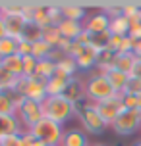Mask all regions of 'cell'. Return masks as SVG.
<instances>
[{
	"instance_id": "obj_1",
	"label": "cell",
	"mask_w": 141,
	"mask_h": 146,
	"mask_svg": "<svg viewBox=\"0 0 141 146\" xmlns=\"http://www.w3.org/2000/svg\"><path fill=\"white\" fill-rule=\"evenodd\" d=\"M85 90H87V100L93 104H99V102H104V100H110V98L120 96L112 88V85L108 83L106 75L97 71V69L89 75V79L85 81Z\"/></svg>"
},
{
	"instance_id": "obj_2",
	"label": "cell",
	"mask_w": 141,
	"mask_h": 146,
	"mask_svg": "<svg viewBox=\"0 0 141 146\" xmlns=\"http://www.w3.org/2000/svg\"><path fill=\"white\" fill-rule=\"evenodd\" d=\"M43 110H45L46 119H50L62 127L75 115V104L66 100L64 96H48L43 102Z\"/></svg>"
},
{
	"instance_id": "obj_3",
	"label": "cell",
	"mask_w": 141,
	"mask_h": 146,
	"mask_svg": "<svg viewBox=\"0 0 141 146\" xmlns=\"http://www.w3.org/2000/svg\"><path fill=\"white\" fill-rule=\"evenodd\" d=\"M75 115L79 119L83 131L89 133V135H103L104 129L108 127L103 121V117L99 115L95 104L89 102V100H83V102L75 104Z\"/></svg>"
},
{
	"instance_id": "obj_4",
	"label": "cell",
	"mask_w": 141,
	"mask_h": 146,
	"mask_svg": "<svg viewBox=\"0 0 141 146\" xmlns=\"http://www.w3.org/2000/svg\"><path fill=\"white\" fill-rule=\"evenodd\" d=\"M14 94L43 104L48 98V94H46V79H43L37 73L33 77H19L17 83H15Z\"/></svg>"
},
{
	"instance_id": "obj_5",
	"label": "cell",
	"mask_w": 141,
	"mask_h": 146,
	"mask_svg": "<svg viewBox=\"0 0 141 146\" xmlns=\"http://www.w3.org/2000/svg\"><path fill=\"white\" fill-rule=\"evenodd\" d=\"M15 117L19 119L23 131H31L41 119H45L43 104L35 102V100H29V98H23V96H17V111H15Z\"/></svg>"
},
{
	"instance_id": "obj_6",
	"label": "cell",
	"mask_w": 141,
	"mask_h": 146,
	"mask_svg": "<svg viewBox=\"0 0 141 146\" xmlns=\"http://www.w3.org/2000/svg\"><path fill=\"white\" fill-rule=\"evenodd\" d=\"M64 127L58 123H54V121H50V119H41L33 129H31V133L35 135V139L43 140L46 146H60V142H62V137H64Z\"/></svg>"
},
{
	"instance_id": "obj_7",
	"label": "cell",
	"mask_w": 141,
	"mask_h": 146,
	"mask_svg": "<svg viewBox=\"0 0 141 146\" xmlns=\"http://www.w3.org/2000/svg\"><path fill=\"white\" fill-rule=\"evenodd\" d=\"M110 129L120 137L134 135L141 129V110H124L118 115V119L110 125Z\"/></svg>"
},
{
	"instance_id": "obj_8",
	"label": "cell",
	"mask_w": 141,
	"mask_h": 146,
	"mask_svg": "<svg viewBox=\"0 0 141 146\" xmlns=\"http://www.w3.org/2000/svg\"><path fill=\"white\" fill-rule=\"evenodd\" d=\"M2 21L6 27V36L21 40L23 31L27 27V19L21 15V12H2Z\"/></svg>"
},
{
	"instance_id": "obj_9",
	"label": "cell",
	"mask_w": 141,
	"mask_h": 146,
	"mask_svg": "<svg viewBox=\"0 0 141 146\" xmlns=\"http://www.w3.org/2000/svg\"><path fill=\"white\" fill-rule=\"evenodd\" d=\"M97 111H99V115L103 117V121L108 127H110L116 119H118V115L124 111V102H122V94L116 96V98H110V100H104V102H99L95 104Z\"/></svg>"
},
{
	"instance_id": "obj_10",
	"label": "cell",
	"mask_w": 141,
	"mask_h": 146,
	"mask_svg": "<svg viewBox=\"0 0 141 146\" xmlns=\"http://www.w3.org/2000/svg\"><path fill=\"white\" fill-rule=\"evenodd\" d=\"M110 21L112 19L106 15V12L101 10V12H93V14L87 15V19L83 21V27L91 35H99V33H106L110 29Z\"/></svg>"
},
{
	"instance_id": "obj_11",
	"label": "cell",
	"mask_w": 141,
	"mask_h": 146,
	"mask_svg": "<svg viewBox=\"0 0 141 146\" xmlns=\"http://www.w3.org/2000/svg\"><path fill=\"white\" fill-rule=\"evenodd\" d=\"M64 98L70 100L72 104H79L83 100H87V90H85V81L81 77H72V79L68 81V87L64 90Z\"/></svg>"
},
{
	"instance_id": "obj_12",
	"label": "cell",
	"mask_w": 141,
	"mask_h": 146,
	"mask_svg": "<svg viewBox=\"0 0 141 146\" xmlns=\"http://www.w3.org/2000/svg\"><path fill=\"white\" fill-rule=\"evenodd\" d=\"M60 146H91L89 139H87V133L83 129H66L64 131V137H62V142Z\"/></svg>"
},
{
	"instance_id": "obj_13",
	"label": "cell",
	"mask_w": 141,
	"mask_h": 146,
	"mask_svg": "<svg viewBox=\"0 0 141 146\" xmlns=\"http://www.w3.org/2000/svg\"><path fill=\"white\" fill-rule=\"evenodd\" d=\"M72 79V77H66L64 73H54L50 79L46 81V94L48 96H62L64 94V90L68 87V81Z\"/></svg>"
},
{
	"instance_id": "obj_14",
	"label": "cell",
	"mask_w": 141,
	"mask_h": 146,
	"mask_svg": "<svg viewBox=\"0 0 141 146\" xmlns=\"http://www.w3.org/2000/svg\"><path fill=\"white\" fill-rule=\"evenodd\" d=\"M17 111V96L14 92L0 90V117H12Z\"/></svg>"
},
{
	"instance_id": "obj_15",
	"label": "cell",
	"mask_w": 141,
	"mask_h": 146,
	"mask_svg": "<svg viewBox=\"0 0 141 146\" xmlns=\"http://www.w3.org/2000/svg\"><path fill=\"white\" fill-rule=\"evenodd\" d=\"M58 31H60V35H62V38L77 40V36L85 31V27H83V23L70 21V19H62V21L58 23Z\"/></svg>"
},
{
	"instance_id": "obj_16",
	"label": "cell",
	"mask_w": 141,
	"mask_h": 146,
	"mask_svg": "<svg viewBox=\"0 0 141 146\" xmlns=\"http://www.w3.org/2000/svg\"><path fill=\"white\" fill-rule=\"evenodd\" d=\"M97 58H99V50L97 48H93V46H85V52H83L81 58H77L75 62H77V67H79V71H95L97 67Z\"/></svg>"
},
{
	"instance_id": "obj_17",
	"label": "cell",
	"mask_w": 141,
	"mask_h": 146,
	"mask_svg": "<svg viewBox=\"0 0 141 146\" xmlns=\"http://www.w3.org/2000/svg\"><path fill=\"white\" fill-rule=\"evenodd\" d=\"M62 10V17L64 19H70V21H77V23H83L87 19V10L79 4H64L60 6Z\"/></svg>"
},
{
	"instance_id": "obj_18",
	"label": "cell",
	"mask_w": 141,
	"mask_h": 146,
	"mask_svg": "<svg viewBox=\"0 0 141 146\" xmlns=\"http://www.w3.org/2000/svg\"><path fill=\"white\" fill-rule=\"evenodd\" d=\"M33 23L39 25L41 29H45L52 23V15H50V4H35V12H33Z\"/></svg>"
},
{
	"instance_id": "obj_19",
	"label": "cell",
	"mask_w": 141,
	"mask_h": 146,
	"mask_svg": "<svg viewBox=\"0 0 141 146\" xmlns=\"http://www.w3.org/2000/svg\"><path fill=\"white\" fill-rule=\"evenodd\" d=\"M135 64H137V56L134 52H130V54H116V58H114V69L126 73V75H132Z\"/></svg>"
},
{
	"instance_id": "obj_20",
	"label": "cell",
	"mask_w": 141,
	"mask_h": 146,
	"mask_svg": "<svg viewBox=\"0 0 141 146\" xmlns=\"http://www.w3.org/2000/svg\"><path fill=\"white\" fill-rule=\"evenodd\" d=\"M134 42L135 40L130 36H112L108 50H112L114 54H130L134 52Z\"/></svg>"
},
{
	"instance_id": "obj_21",
	"label": "cell",
	"mask_w": 141,
	"mask_h": 146,
	"mask_svg": "<svg viewBox=\"0 0 141 146\" xmlns=\"http://www.w3.org/2000/svg\"><path fill=\"white\" fill-rule=\"evenodd\" d=\"M106 79H108V83L112 85V88H114L118 94H122L124 88H126V85H128L130 75H126V73H122V71H118V69L112 67L110 71H106Z\"/></svg>"
},
{
	"instance_id": "obj_22",
	"label": "cell",
	"mask_w": 141,
	"mask_h": 146,
	"mask_svg": "<svg viewBox=\"0 0 141 146\" xmlns=\"http://www.w3.org/2000/svg\"><path fill=\"white\" fill-rule=\"evenodd\" d=\"M0 64L4 66V69H6V71L12 73L15 79L23 77V58L19 56V54L10 56V58H6V60H0Z\"/></svg>"
},
{
	"instance_id": "obj_23",
	"label": "cell",
	"mask_w": 141,
	"mask_h": 146,
	"mask_svg": "<svg viewBox=\"0 0 141 146\" xmlns=\"http://www.w3.org/2000/svg\"><path fill=\"white\" fill-rule=\"evenodd\" d=\"M56 71L58 73H64L66 77H75L79 67H77V62L70 56H62V58L56 62Z\"/></svg>"
},
{
	"instance_id": "obj_24",
	"label": "cell",
	"mask_w": 141,
	"mask_h": 146,
	"mask_svg": "<svg viewBox=\"0 0 141 146\" xmlns=\"http://www.w3.org/2000/svg\"><path fill=\"white\" fill-rule=\"evenodd\" d=\"M114 58H116V54L112 50H103V52H99V58H97V71H101L106 75V71H110L112 67H114Z\"/></svg>"
},
{
	"instance_id": "obj_25",
	"label": "cell",
	"mask_w": 141,
	"mask_h": 146,
	"mask_svg": "<svg viewBox=\"0 0 141 146\" xmlns=\"http://www.w3.org/2000/svg\"><path fill=\"white\" fill-rule=\"evenodd\" d=\"M110 35L112 36H128L130 35V19L120 15V17H114L110 21Z\"/></svg>"
},
{
	"instance_id": "obj_26",
	"label": "cell",
	"mask_w": 141,
	"mask_h": 146,
	"mask_svg": "<svg viewBox=\"0 0 141 146\" xmlns=\"http://www.w3.org/2000/svg\"><path fill=\"white\" fill-rule=\"evenodd\" d=\"M17 42L15 38H10V36H4L0 40V60H6L10 56H15L17 54Z\"/></svg>"
},
{
	"instance_id": "obj_27",
	"label": "cell",
	"mask_w": 141,
	"mask_h": 146,
	"mask_svg": "<svg viewBox=\"0 0 141 146\" xmlns=\"http://www.w3.org/2000/svg\"><path fill=\"white\" fill-rule=\"evenodd\" d=\"M56 73V60H39L37 64V75H41L43 79H50L52 75Z\"/></svg>"
},
{
	"instance_id": "obj_28",
	"label": "cell",
	"mask_w": 141,
	"mask_h": 146,
	"mask_svg": "<svg viewBox=\"0 0 141 146\" xmlns=\"http://www.w3.org/2000/svg\"><path fill=\"white\" fill-rule=\"evenodd\" d=\"M43 40L48 42L52 48H58L60 40H62V35H60V31H58V25H48V27H45V29H43Z\"/></svg>"
},
{
	"instance_id": "obj_29",
	"label": "cell",
	"mask_w": 141,
	"mask_h": 146,
	"mask_svg": "<svg viewBox=\"0 0 141 146\" xmlns=\"http://www.w3.org/2000/svg\"><path fill=\"white\" fill-rule=\"evenodd\" d=\"M15 83H17V79H15V77H14L10 71H6V69H4V66L0 64V90L14 92Z\"/></svg>"
},
{
	"instance_id": "obj_30",
	"label": "cell",
	"mask_w": 141,
	"mask_h": 146,
	"mask_svg": "<svg viewBox=\"0 0 141 146\" xmlns=\"http://www.w3.org/2000/svg\"><path fill=\"white\" fill-rule=\"evenodd\" d=\"M23 40H29V42H37V40H43V29L35 25V23H27V27L23 31Z\"/></svg>"
},
{
	"instance_id": "obj_31",
	"label": "cell",
	"mask_w": 141,
	"mask_h": 146,
	"mask_svg": "<svg viewBox=\"0 0 141 146\" xmlns=\"http://www.w3.org/2000/svg\"><path fill=\"white\" fill-rule=\"evenodd\" d=\"M37 64L39 60L33 56H25L23 58V77H33L37 73Z\"/></svg>"
},
{
	"instance_id": "obj_32",
	"label": "cell",
	"mask_w": 141,
	"mask_h": 146,
	"mask_svg": "<svg viewBox=\"0 0 141 146\" xmlns=\"http://www.w3.org/2000/svg\"><path fill=\"white\" fill-rule=\"evenodd\" d=\"M83 52H85V44H81L79 40H72V44L68 46V50H66L64 56H70V58L77 60V58L83 56Z\"/></svg>"
},
{
	"instance_id": "obj_33",
	"label": "cell",
	"mask_w": 141,
	"mask_h": 146,
	"mask_svg": "<svg viewBox=\"0 0 141 146\" xmlns=\"http://www.w3.org/2000/svg\"><path fill=\"white\" fill-rule=\"evenodd\" d=\"M122 94H134V96H139L141 94V79H135V77H130L128 79V85L124 88Z\"/></svg>"
},
{
	"instance_id": "obj_34",
	"label": "cell",
	"mask_w": 141,
	"mask_h": 146,
	"mask_svg": "<svg viewBox=\"0 0 141 146\" xmlns=\"http://www.w3.org/2000/svg\"><path fill=\"white\" fill-rule=\"evenodd\" d=\"M0 144L2 146H23L21 135H4L0 139Z\"/></svg>"
},
{
	"instance_id": "obj_35",
	"label": "cell",
	"mask_w": 141,
	"mask_h": 146,
	"mask_svg": "<svg viewBox=\"0 0 141 146\" xmlns=\"http://www.w3.org/2000/svg\"><path fill=\"white\" fill-rule=\"evenodd\" d=\"M17 54H19L21 58H25V56H33V42L21 38V40L17 42Z\"/></svg>"
},
{
	"instance_id": "obj_36",
	"label": "cell",
	"mask_w": 141,
	"mask_h": 146,
	"mask_svg": "<svg viewBox=\"0 0 141 146\" xmlns=\"http://www.w3.org/2000/svg\"><path fill=\"white\" fill-rule=\"evenodd\" d=\"M122 8L124 6H118V4H108V6H104V12H106V15L110 17V19H114V17H120L122 14Z\"/></svg>"
},
{
	"instance_id": "obj_37",
	"label": "cell",
	"mask_w": 141,
	"mask_h": 146,
	"mask_svg": "<svg viewBox=\"0 0 141 146\" xmlns=\"http://www.w3.org/2000/svg\"><path fill=\"white\" fill-rule=\"evenodd\" d=\"M130 38L141 40V23H130Z\"/></svg>"
},
{
	"instance_id": "obj_38",
	"label": "cell",
	"mask_w": 141,
	"mask_h": 146,
	"mask_svg": "<svg viewBox=\"0 0 141 146\" xmlns=\"http://www.w3.org/2000/svg\"><path fill=\"white\" fill-rule=\"evenodd\" d=\"M130 77H135V79H141V60L137 58V64H135L134 71H132V75Z\"/></svg>"
},
{
	"instance_id": "obj_39",
	"label": "cell",
	"mask_w": 141,
	"mask_h": 146,
	"mask_svg": "<svg viewBox=\"0 0 141 146\" xmlns=\"http://www.w3.org/2000/svg\"><path fill=\"white\" fill-rule=\"evenodd\" d=\"M134 54L137 58H141V40H135L134 42Z\"/></svg>"
},
{
	"instance_id": "obj_40",
	"label": "cell",
	"mask_w": 141,
	"mask_h": 146,
	"mask_svg": "<svg viewBox=\"0 0 141 146\" xmlns=\"http://www.w3.org/2000/svg\"><path fill=\"white\" fill-rule=\"evenodd\" d=\"M6 36V27H4V21H2V17H0V40Z\"/></svg>"
},
{
	"instance_id": "obj_41",
	"label": "cell",
	"mask_w": 141,
	"mask_h": 146,
	"mask_svg": "<svg viewBox=\"0 0 141 146\" xmlns=\"http://www.w3.org/2000/svg\"><path fill=\"white\" fill-rule=\"evenodd\" d=\"M31 146H46V144H45V142H43V140L35 139V140H33V142H31Z\"/></svg>"
},
{
	"instance_id": "obj_42",
	"label": "cell",
	"mask_w": 141,
	"mask_h": 146,
	"mask_svg": "<svg viewBox=\"0 0 141 146\" xmlns=\"http://www.w3.org/2000/svg\"><path fill=\"white\" fill-rule=\"evenodd\" d=\"M91 146H106V144H103V142H95V144H91Z\"/></svg>"
},
{
	"instance_id": "obj_43",
	"label": "cell",
	"mask_w": 141,
	"mask_h": 146,
	"mask_svg": "<svg viewBox=\"0 0 141 146\" xmlns=\"http://www.w3.org/2000/svg\"><path fill=\"white\" fill-rule=\"evenodd\" d=\"M134 146H141V140H139V142H135V144Z\"/></svg>"
},
{
	"instance_id": "obj_44",
	"label": "cell",
	"mask_w": 141,
	"mask_h": 146,
	"mask_svg": "<svg viewBox=\"0 0 141 146\" xmlns=\"http://www.w3.org/2000/svg\"><path fill=\"white\" fill-rule=\"evenodd\" d=\"M0 17H2V4H0Z\"/></svg>"
},
{
	"instance_id": "obj_45",
	"label": "cell",
	"mask_w": 141,
	"mask_h": 146,
	"mask_svg": "<svg viewBox=\"0 0 141 146\" xmlns=\"http://www.w3.org/2000/svg\"><path fill=\"white\" fill-rule=\"evenodd\" d=\"M139 60H141V58H139Z\"/></svg>"
}]
</instances>
